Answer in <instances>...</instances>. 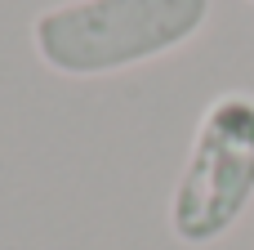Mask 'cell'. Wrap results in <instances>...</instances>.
Instances as JSON below:
<instances>
[{"label":"cell","mask_w":254,"mask_h":250,"mask_svg":"<svg viewBox=\"0 0 254 250\" xmlns=\"http://www.w3.org/2000/svg\"><path fill=\"white\" fill-rule=\"evenodd\" d=\"M210 13V0H58L31 18V49L54 76L94 81L192 45Z\"/></svg>","instance_id":"obj_1"},{"label":"cell","mask_w":254,"mask_h":250,"mask_svg":"<svg viewBox=\"0 0 254 250\" xmlns=\"http://www.w3.org/2000/svg\"><path fill=\"white\" fill-rule=\"evenodd\" d=\"M246 4H254V0H246Z\"/></svg>","instance_id":"obj_3"},{"label":"cell","mask_w":254,"mask_h":250,"mask_svg":"<svg viewBox=\"0 0 254 250\" xmlns=\"http://www.w3.org/2000/svg\"><path fill=\"white\" fill-rule=\"evenodd\" d=\"M254 201V94H214L192 130L183 170L170 192V237L188 250L223 242Z\"/></svg>","instance_id":"obj_2"}]
</instances>
